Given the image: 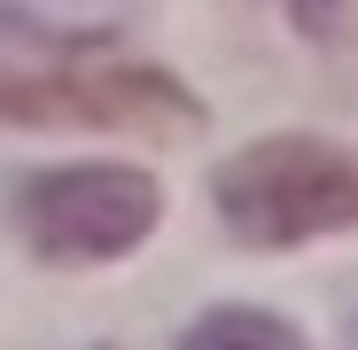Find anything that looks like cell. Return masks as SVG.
I'll return each instance as SVG.
<instances>
[{
	"label": "cell",
	"mask_w": 358,
	"mask_h": 350,
	"mask_svg": "<svg viewBox=\"0 0 358 350\" xmlns=\"http://www.w3.org/2000/svg\"><path fill=\"white\" fill-rule=\"evenodd\" d=\"M210 203L242 249H304L358 226V148L320 133H273L210 171Z\"/></svg>",
	"instance_id": "1"
},
{
	"label": "cell",
	"mask_w": 358,
	"mask_h": 350,
	"mask_svg": "<svg viewBox=\"0 0 358 350\" xmlns=\"http://www.w3.org/2000/svg\"><path fill=\"white\" fill-rule=\"evenodd\" d=\"M0 125H31V133H195L203 101L156 63H47V71H0Z\"/></svg>",
	"instance_id": "2"
},
{
	"label": "cell",
	"mask_w": 358,
	"mask_h": 350,
	"mask_svg": "<svg viewBox=\"0 0 358 350\" xmlns=\"http://www.w3.org/2000/svg\"><path fill=\"white\" fill-rule=\"evenodd\" d=\"M164 226V187L141 163H63L16 187V233L47 265H109Z\"/></svg>",
	"instance_id": "3"
},
{
	"label": "cell",
	"mask_w": 358,
	"mask_h": 350,
	"mask_svg": "<svg viewBox=\"0 0 358 350\" xmlns=\"http://www.w3.org/2000/svg\"><path fill=\"white\" fill-rule=\"evenodd\" d=\"M148 16V0H0L8 47H109Z\"/></svg>",
	"instance_id": "4"
},
{
	"label": "cell",
	"mask_w": 358,
	"mask_h": 350,
	"mask_svg": "<svg viewBox=\"0 0 358 350\" xmlns=\"http://www.w3.org/2000/svg\"><path fill=\"white\" fill-rule=\"evenodd\" d=\"M179 342H218V350H296L304 342V327L265 312V304H210L187 319V335Z\"/></svg>",
	"instance_id": "5"
},
{
	"label": "cell",
	"mask_w": 358,
	"mask_h": 350,
	"mask_svg": "<svg viewBox=\"0 0 358 350\" xmlns=\"http://www.w3.org/2000/svg\"><path fill=\"white\" fill-rule=\"evenodd\" d=\"M280 16L304 31L312 47H335V39H350V24H358V0H280Z\"/></svg>",
	"instance_id": "6"
}]
</instances>
